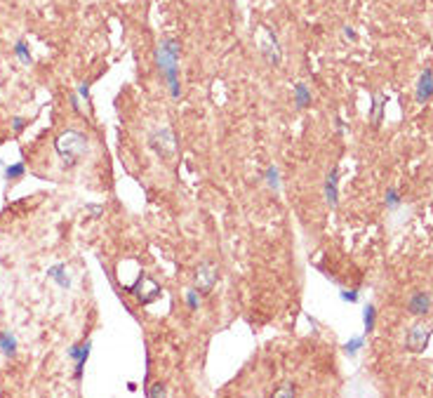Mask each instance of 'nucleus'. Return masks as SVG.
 Listing matches in <instances>:
<instances>
[{
    "label": "nucleus",
    "instance_id": "25",
    "mask_svg": "<svg viewBox=\"0 0 433 398\" xmlns=\"http://www.w3.org/2000/svg\"><path fill=\"white\" fill-rule=\"evenodd\" d=\"M78 97H82L85 101H90V82H80V85H78Z\"/></svg>",
    "mask_w": 433,
    "mask_h": 398
},
{
    "label": "nucleus",
    "instance_id": "5",
    "mask_svg": "<svg viewBox=\"0 0 433 398\" xmlns=\"http://www.w3.org/2000/svg\"><path fill=\"white\" fill-rule=\"evenodd\" d=\"M262 28H264V33H266V40H262V55H264V59H266L271 66H278L280 57H283L278 36H276V31H273V28H269V26H262Z\"/></svg>",
    "mask_w": 433,
    "mask_h": 398
},
{
    "label": "nucleus",
    "instance_id": "13",
    "mask_svg": "<svg viewBox=\"0 0 433 398\" xmlns=\"http://www.w3.org/2000/svg\"><path fill=\"white\" fill-rule=\"evenodd\" d=\"M311 101H313V94L306 87V82H297L294 85V104H297V109H306V106H311Z\"/></svg>",
    "mask_w": 433,
    "mask_h": 398
},
{
    "label": "nucleus",
    "instance_id": "20",
    "mask_svg": "<svg viewBox=\"0 0 433 398\" xmlns=\"http://www.w3.org/2000/svg\"><path fill=\"white\" fill-rule=\"evenodd\" d=\"M384 203H386L388 210H398V208H400V193H398V189L388 186V189H386V196H384Z\"/></svg>",
    "mask_w": 433,
    "mask_h": 398
},
{
    "label": "nucleus",
    "instance_id": "2",
    "mask_svg": "<svg viewBox=\"0 0 433 398\" xmlns=\"http://www.w3.org/2000/svg\"><path fill=\"white\" fill-rule=\"evenodd\" d=\"M179 57H181V45L177 38L165 36L160 38V43L155 47V66L160 76H165L167 71H174L179 69Z\"/></svg>",
    "mask_w": 433,
    "mask_h": 398
},
{
    "label": "nucleus",
    "instance_id": "6",
    "mask_svg": "<svg viewBox=\"0 0 433 398\" xmlns=\"http://www.w3.org/2000/svg\"><path fill=\"white\" fill-rule=\"evenodd\" d=\"M429 337H431V330L424 325H415L410 332H407L405 337V346L410 349V351H424L426 346H429Z\"/></svg>",
    "mask_w": 433,
    "mask_h": 398
},
{
    "label": "nucleus",
    "instance_id": "17",
    "mask_svg": "<svg viewBox=\"0 0 433 398\" xmlns=\"http://www.w3.org/2000/svg\"><path fill=\"white\" fill-rule=\"evenodd\" d=\"M264 179H266V184H269L273 191H280V172L276 165H269V167L264 170Z\"/></svg>",
    "mask_w": 433,
    "mask_h": 398
},
{
    "label": "nucleus",
    "instance_id": "16",
    "mask_svg": "<svg viewBox=\"0 0 433 398\" xmlns=\"http://www.w3.org/2000/svg\"><path fill=\"white\" fill-rule=\"evenodd\" d=\"M362 323H365V335H370L372 330H374V323H377V309H374V304H367V307H365Z\"/></svg>",
    "mask_w": 433,
    "mask_h": 398
},
{
    "label": "nucleus",
    "instance_id": "28",
    "mask_svg": "<svg viewBox=\"0 0 433 398\" xmlns=\"http://www.w3.org/2000/svg\"><path fill=\"white\" fill-rule=\"evenodd\" d=\"M344 36H346V38H351V40H356V33H353L351 28H344Z\"/></svg>",
    "mask_w": 433,
    "mask_h": 398
},
{
    "label": "nucleus",
    "instance_id": "19",
    "mask_svg": "<svg viewBox=\"0 0 433 398\" xmlns=\"http://www.w3.org/2000/svg\"><path fill=\"white\" fill-rule=\"evenodd\" d=\"M362 346H365V337H351V339L344 344L342 349H344V353H346V356H356Z\"/></svg>",
    "mask_w": 433,
    "mask_h": 398
},
{
    "label": "nucleus",
    "instance_id": "14",
    "mask_svg": "<svg viewBox=\"0 0 433 398\" xmlns=\"http://www.w3.org/2000/svg\"><path fill=\"white\" fill-rule=\"evenodd\" d=\"M2 172H5V179L7 181H19V179L26 177V163H24V160H17L14 165H5Z\"/></svg>",
    "mask_w": 433,
    "mask_h": 398
},
{
    "label": "nucleus",
    "instance_id": "27",
    "mask_svg": "<svg viewBox=\"0 0 433 398\" xmlns=\"http://www.w3.org/2000/svg\"><path fill=\"white\" fill-rule=\"evenodd\" d=\"M71 106L75 113H80V104H78V97H75V94H71Z\"/></svg>",
    "mask_w": 433,
    "mask_h": 398
},
{
    "label": "nucleus",
    "instance_id": "23",
    "mask_svg": "<svg viewBox=\"0 0 433 398\" xmlns=\"http://www.w3.org/2000/svg\"><path fill=\"white\" fill-rule=\"evenodd\" d=\"M339 297H342L344 302H349V304H356V302L361 299V292H358V290H342Z\"/></svg>",
    "mask_w": 433,
    "mask_h": 398
},
{
    "label": "nucleus",
    "instance_id": "26",
    "mask_svg": "<svg viewBox=\"0 0 433 398\" xmlns=\"http://www.w3.org/2000/svg\"><path fill=\"white\" fill-rule=\"evenodd\" d=\"M28 123L26 120H24V118H12V130H14V132H21V130H24V127H26Z\"/></svg>",
    "mask_w": 433,
    "mask_h": 398
},
{
    "label": "nucleus",
    "instance_id": "12",
    "mask_svg": "<svg viewBox=\"0 0 433 398\" xmlns=\"http://www.w3.org/2000/svg\"><path fill=\"white\" fill-rule=\"evenodd\" d=\"M17 337H14V332H9V330H0V353L2 356H7V358H14L17 356Z\"/></svg>",
    "mask_w": 433,
    "mask_h": 398
},
{
    "label": "nucleus",
    "instance_id": "1",
    "mask_svg": "<svg viewBox=\"0 0 433 398\" xmlns=\"http://www.w3.org/2000/svg\"><path fill=\"white\" fill-rule=\"evenodd\" d=\"M54 149L64 158V163L69 160V165H75L78 158L87 151V137L78 130H66L54 139Z\"/></svg>",
    "mask_w": 433,
    "mask_h": 398
},
{
    "label": "nucleus",
    "instance_id": "8",
    "mask_svg": "<svg viewBox=\"0 0 433 398\" xmlns=\"http://www.w3.org/2000/svg\"><path fill=\"white\" fill-rule=\"evenodd\" d=\"M431 97H433V69H424V73L419 76V82H417L415 99L417 104H426Z\"/></svg>",
    "mask_w": 433,
    "mask_h": 398
},
{
    "label": "nucleus",
    "instance_id": "10",
    "mask_svg": "<svg viewBox=\"0 0 433 398\" xmlns=\"http://www.w3.org/2000/svg\"><path fill=\"white\" fill-rule=\"evenodd\" d=\"M429 309H431V295L429 292H415L407 299V311L412 316H424V314H429Z\"/></svg>",
    "mask_w": 433,
    "mask_h": 398
},
{
    "label": "nucleus",
    "instance_id": "18",
    "mask_svg": "<svg viewBox=\"0 0 433 398\" xmlns=\"http://www.w3.org/2000/svg\"><path fill=\"white\" fill-rule=\"evenodd\" d=\"M14 55H17V59L24 64V66H31V62H33V59H31V52H28V45L24 40H17V43H14Z\"/></svg>",
    "mask_w": 433,
    "mask_h": 398
},
{
    "label": "nucleus",
    "instance_id": "21",
    "mask_svg": "<svg viewBox=\"0 0 433 398\" xmlns=\"http://www.w3.org/2000/svg\"><path fill=\"white\" fill-rule=\"evenodd\" d=\"M186 307H189V311H198V307H200V295H198V290H196V288L186 292Z\"/></svg>",
    "mask_w": 433,
    "mask_h": 398
},
{
    "label": "nucleus",
    "instance_id": "9",
    "mask_svg": "<svg viewBox=\"0 0 433 398\" xmlns=\"http://www.w3.org/2000/svg\"><path fill=\"white\" fill-rule=\"evenodd\" d=\"M151 142H153L155 151L162 156H170L172 151H174V135H172L170 127H160V130L151 137Z\"/></svg>",
    "mask_w": 433,
    "mask_h": 398
},
{
    "label": "nucleus",
    "instance_id": "22",
    "mask_svg": "<svg viewBox=\"0 0 433 398\" xmlns=\"http://www.w3.org/2000/svg\"><path fill=\"white\" fill-rule=\"evenodd\" d=\"M146 396L148 398H162V396H167V391H165V387H162L160 382H155L153 387H146Z\"/></svg>",
    "mask_w": 433,
    "mask_h": 398
},
{
    "label": "nucleus",
    "instance_id": "11",
    "mask_svg": "<svg viewBox=\"0 0 433 398\" xmlns=\"http://www.w3.org/2000/svg\"><path fill=\"white\" fill-rule=\"evenodd\" d=\"M47 278H52L57 285L62 290H69L71 288V278H69V273H66V264H52L50 269H47Z\"/></svg>",
    "mask_w": 433,
    "mask_h": 398
},
{
    "label": "nucleus",
    "instance_id": "3",
    "mask_svg": "<svg viewBox=\"0 0 433 398\" xmlns=\"http://www.w3.org/2000/svg\"><path fill=\"white\" fill-rule=\"evenodd\" d=\"M216 281H219V266L212 262H203L196 269V290H198L203 297H208L210 292L215 290Z\"/></svg>",
    "mask_w": 433,
    "mask_h": 398
},
{
    "label": "nucleus",
    "instance_id": "24",
    "mask_svg": "<svg viewBox=\"0 0 433 398\" xmlns=\"http://www.w3.org/2000/svg\"><path fill=\"white\" fill-rule=\"evenodd\" d=\"M294 394H297V391H294V387H292V384H285V387H283V389H278L273 396H276V398H285V396H294Z\"/></svg>",
    "mask_w": 433,
    "mask_h": 398
},
{
    "label": "nucleus",
    "instance_id": "4",
    "mask_svg": "<svg viewBox=\"0 0 433 398\" xmlns=\"http://www.w3.org/2000/svg\"><path fill=\"white\" fill-rule=\"evenodd\" d=\"M90 351H92V342H80V344H73L69 349V358L73 361V380L80 382L82 380V370H85V363L90 358Z\"/></svg>",
    "mask_w": 433,
    "mask_h": 398
},
{
    "label": "nucleus",
    "instance_id": "15",
    "mask_svg": "<svg viewBox=\"0 0 433 398\" xmlns=\"http://www.w3.org/2000/svg\"><path fill=\"white\" fill-rule=\"evenodd\" d=\"M384 109H386V97H384V94H377V97H374V101H372V111H370V120H372V125H374V127L381 123V118H384Z\"/></svg>",
    "mask_w": 433,
    "mask_h": 398
},
{
    "label": "nucleus",
    "instance_id": "7",
    "mask_svg": "<svg viewBox=\"0 0 433 398\" xmlns=\"http://www.w3.org/2000/svg\"><path fill=\"white\" fill-rule=\"evenodd\" d=\"M323 191H325V200H327L330 210H337V205H339V170L337 167H332L330 174L325 177Z\"/></svg>",
    "mask_w": 433,
    "mask_h": 398
}]
</instances>
